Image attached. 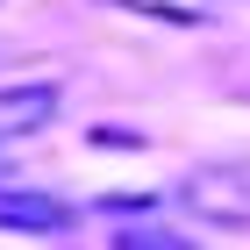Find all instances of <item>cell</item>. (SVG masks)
<instances>
[{
	"mask_svg": "<svg viewBox=\"0 0 250 250\" xmlns=\"http://www.w3.org/2000/svg\"><path fill=\"white\" fill-rule=\"evenodd\" d=\"M179 208L208 229H250V157L236 165H193L179 179Z\"/></svg>",
	"mask_w": 250,
	"mask_h": 250,
	"instance_id": "cell-1",
	"label": "cell"
},
{
	"mask_svg": "<svg viewBox=\"0 0 250 250\" xmlns=\"http://www.w3.org/2000/svg\"><path fill=\"white\" fill-rule=\"evenodd\" d=\"M0 229L15 236H64L72 229V208L58 193H36V186H0Z\"/></svg>",
	"mask_w": 250,
	"mask_h": 250,
	"instance_id": "cell-2",
	"label": "cell"
},
{
	"mask_svg": "<svg viewBox=\"0 0 250 250\" xmlns=\"http://www.w3.org/2000/svg\"><path fill=\"white\" fill-rule=\"evenodd\" d=\"M50 115H58V86L50 79H36V86H0V143L36 136Z\"/></svg>",
	"mask_w": 250,
	"mask_h": 250,
	"instance_id": "cell-3",
	"label": "cell"
},
{
	"mask_svg": "<svg viewBox=\"0 0 250 250\" xmlns=\"http://www.w3.org/2000/svg\"><path fill=\"white\" fill-rule=\"evenodd\" d=\"M107 250H200V243L165 222H129V229H107Z\"/></svg>",
	"mask_w": 250,
	"mask_h": 250,
	"instance_id": "cell-4",
	"label": "cell"
},
{
	"mask_svg": "<svg viewBox=\"0 0 250 250\" xmlns=\"http://www.w3.org/2000/svg\"><path fill=\"white\" fill-rule=\"evenodd\" d=\"M122 15H150V21H208V0H100Z\"/></svg>",
	"mask_w": 250,
	"mask_h": 250,
	"instance_id": "cell-5",
	"label": "cell"
}]
</instances>
